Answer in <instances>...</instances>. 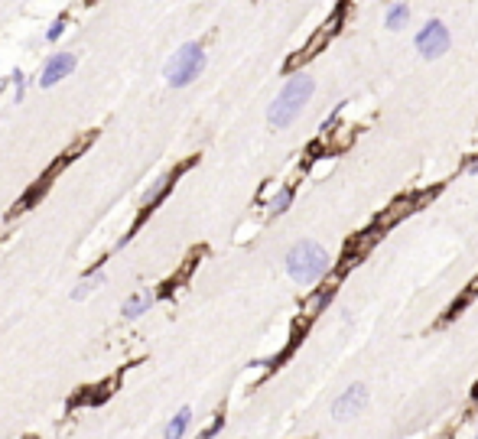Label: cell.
<instances>
[{
    "mask_svg": "<svg viewBox=\"0 0 478 439\" xmlns=\"http://www.w3.org/2000/svg\"><path fill=\"white\" fill-rule=\"evenodd\" d=\"M312 91H316V82H312L309 75H290L286 78V85L280 88V95L273 98V104H270V111H267L270 127L283 130V127L293 124L296 117L303 114V108L309 104Z\"/></svg>",
    "mask_w": 478,
    "mask_h": 439,
    "instance_id": "obj_1",
    "label": "cell"
},
{
    "mask_svg": "<svg viewBox=\"0 0 478 439\" xmlns=\"http://www.w3.org/2000/svg\"><path fill=\"white\" fill-rule=\"evenodd\" d=\"M329 251L316 244V241H296L290 254H286V274L293 283L299 287H309V283H316L322 276L329 274Z\"/></svg>",
    "mask_w": 478,
    "mask_h": 439,
    "instance_id": "obj_2",
    "label": "cell"
},
{
    "mask_svg": "<svg viewBox=\"0 0 478 439\" xmlns=\"http://www.w3.org/2000/svg\"><path fill=\"white\" fill-rule=\"evenodd\" d=\"M205 62H209V56H205V46L202 43H183L179 49L172 52V59L166 62V85L170 88H185L192 85L202 72H205Z\"/></svg>",
    "mask_w": 478,
    "mask_h": 439,
    "instance_id": "obj_3",
    "label": "cell"
},
{
    "mask_svg": "<svg viewBox=\"0 0 478 439\" xmlns=\"http://www.w3.org/2000/svg\"><path fill=\"white\" fill-rule=\"evenodd\" d=\"M342 20H345V3H339V7H335V13H332V16H329V20H326L322 26H319V33H316V36H312V39L306 43V46H303V52L290 59V69H296V65L309 62L312 56H319V49H322V46H326V43H329V39L335 36V33H339Z\"/></svg>",
    "mask_w": 478,
    "mask_h": 439,
    "instance_id": "obj_4",
    "label": "cell"
},
{
    "mask_svg": "<svg viewBox=\"0 0 478 439\" xmlns=\"http://www.w3.org/2000/svg\"><path fill=\"white\" fill-rule=\"evenodd\" d=\"M449 43H453V36H449L446 23H440V20H429L417 33V52L423 59H440L442 52L449 49Z\"/></svg>",
    "mask_w": 478,
    "mask_h": 439,
    "instance_id": "obj_5",
    "label": "cell"
},
{
    "mask_svg": "<svg viewBox=\"0 0 478 439\" xmlns=\"http://www.w3.org/2000/svg\"><path fill=\"white\" fill-rule=\"evenodd\" d=\"M75 65H78V56H75V52H56V56L46 59V65H43V72H39V78H36V85L39 88L59 85L62 78H69L75 72Z\"/></svg>",
    "mask_w": 478,
    "mask_h": 439,
    "instance_id": "obj_6",
    "label": "cell"
},
{
    "mask_svg": "<svg viewBox=\"0 0 478 439\" xmlns=\"http://www.w3.org/2000/svg\"><path fill=\"white\" fill-rule=\"evenodd\" d=\"M426 199V195H400V199L394 202L391 209H387V212L380 215L378 222H374V225H371V231H374V235H380V231H387V228L391 225H397V222H400V218H404V215H410L413 212V209H417L420 202Z\"/></svg>",
    "mask_w": 478,
    "mask_h": 439,
    "instance_id": "obj_7",
    "label": "cell"
},
{
    "mask_svg": "<svg viewBox=\"0 0 478 439\" xmlns=\"http://www.w3.org/2000/svg\"><path fill=\"white\" fill-rule=\"evenodd\" d=\"M365 403H368V390L361 388V384H352L339 401L332 403V416H335V420H348V416H355Z\"/></svg>",
    "mask_w": 478,
    "mask_h": 439,
    "instance_id": "obj_8",
    "label": "cell"
},
{
    "mask_svg": "<svg viewBox=\"0 0 478 439\" xmlns=\"http://www.w3.org/2000/svg\"><path fill=\"white\" fill-rule=\"evenodd\" d=\"M380 235H374V231H361V235H358L355 241H348V248H345V257H342V267H339V270H352V263H361L365 261V254L371 251V244H374V241H378Z\"/></svg>",
    "mask_w": 478,
    "mask_h": 439,
    "instance_id": "obj_9",
    "label": "cell"
},
{
    "mask_svg": "<svg viewBox=\"0 0 478 439\" xmlns=\"http://www.w3.org/2000/svg\"><path fill=\"white\" fill-rule=\"evenodd\" d=\"M153 293H134V296H127L121 306V316L124 319H140L144 313H150V306H153Z\"/></svg>",
    "mask_w": 478,
    "mask_h": 439,
    "instance_id": "obj_10",
    "label": "cell"
},
{
    "mask_svg": "<svg viewBox=\"0 0 478 439\" xmlns=\"http://www.w3.org/2000/svg\"><path fill=\"white\" fill-rule=\"evenodd\" d=\"M189 423H192V407H179V410H176V416H172L170 423H166V433H163V439H183L185 429H189Z\"/></svg>",
    "mask_w": 478,
    "mask_h": 439,
    "instance_id": "obj_11",
    "label": "cell"
},
{
    "mask_svg": "<svg viewBox=\"0 0 478 439\" xmlns=\"http://www.w3.org/2000/svg\"><path fill=\"white\" fill-rule=\"evenodd\" d=\"M101 283H104V267L98 263V267H95V270H91V274H88L85 280H82V283L72 289V300H75V302H78V300H88V296H91V293H95Z\"/></svg>",
    "mask_w": 478,
    "mask_h": 439,
    "instance_id": "obj_12",
    "label": "cell"
},
{
    "mask_svg": "<svg viewBox=\"0 0 478 439\" xmlns=\"http://www.w3.org/2000/svg\"><path fill=\"white\" fill-rule=\"evenodd\" d=\"M332 293H335V287H322V289H319V293H312V296H309V300H306V306H303V316H306V319H312V316H319V313H322V309H326V302L332 300Z\"/></svg>",
    "mask_w": 478,
    "mask_h": 439,
    "instance_id": "obj_13",
    "label": "cell"
},
{
    "mask_svg": "<svg viewBox=\"0 0 478 439\" xmlns=\"http://www.w3.org/2000/svg\"><path fill=\"white\" fill-rule=\"evenodd\" d=\"M293 186H283L280 192H277V195H273V199H270V205H267V212L270 215H283L286 212V209H290V205H293Z\"/></svg>",
    "mask_w": 478,
    "mask_h": 439,
    "instance_id": "obj_14",
    "label": "cell"
},
{
    "mask_svg": "<svg viewBox=\"0 0 478 439\" xmlns=\"http://www.w3.org/2000/svg\"><path fill=\"white\" fill-rule=\"evenodd\" d=\"M407 20H410V7L407 3H391L387 7V29H400V26H407Z\"/></svg>",
    "mask_w": 478,
    "mask_h": 439,
    "instance_id": "obj_15",
    "label": "cell"
},
{
    "mask_svg": "<svg viewBox=\"0 0 478 439\" xmlns=\"http://www.w3.org/2000/svg\"><path fill=\"white\" fill-rule=\"evenodd\" d=\"M7 85H10V91H13V101H23L26 88H30V75H26L23 69H13L10 78H7Z\"/></svg>",
    "mask_w": 478,
    "mask_h": 439,
    "instance_id": "obj_16",
    "label": "cell"
},
{
    "mask_svg": "<svg viewBox=\"0 0 478 439\" xmlns=\"http://www.w3.org/2000/svg\"><path fill=\"white\" fill-rule=\"evenodd\" d=\"M65 26H69V16H56L49 23V29H46V43H59L65 36Z\"/></svg>",
    "mask_w": 478,
    "mask_h": 439,
    "instance_id": "obj_17",
    "label": "cell"
},
{
    "mask_svg": "<svg viewBox=\"0 0 478 439\" xmlns=\"http://www.w3.org/2000/svg\"><path fill=\"white\" fill-rule=\"evenodd\" d=\"M472 401H475V403H478V384H475V390H472Z\"/></svg>",
    "mask_w": 478,
    "mask_h": 439,
    "instance_id": "obj_18",
    "label": "cell"
},
{
    "mask_svg": "<svg viewBox=\"0 0 478 439\" xmlns=\"http://www.w3.org/2000/svg\"><path fill=\"white\" fill-rule=\"evenodd\" d=\"M475 439H478V436H475Z\"/></svg>",
    "mask_w": 478,
    "mask_h": 439,
    "instance_id": "obj_19",
    "label": "cell"
}]
</instances>
